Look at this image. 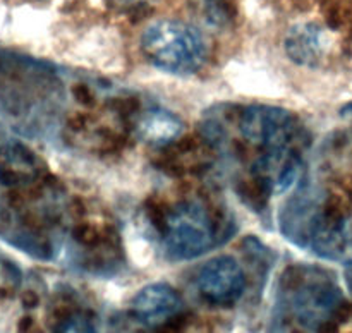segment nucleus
<instances>
[{
	"instance_id": "8",
	"label": "nucleus",
	"mask_w": 352,
	"mask_h": 333,
	"mask_svg": "<svg viewBox=\"0 0 352 333\" xmlns=\"http://www.w3.org/2000/svg\"><path fill=\"white\" fill-rule=\"evenodd\" d=\"M40 161L23 146L0 150V181L7 185H28L40 179Z\"/></svg>"
},
{
	"instance_id": "4",
	"label": "nucleus",
	"mask_w": 352,
	"mask_h": 333,
	"mask_svg": "<svg viewBox=\"0 0 352 333\" xmlns=\"http://www.w3.org/2000/svg\"><path fill=\"white\" fill-rule=\"evenodd\" d=\"M162 236L175 260H195L215 246V223L205 205L184 201L164 216Z\"/></svg>"
},
{
	"instance_id": "12",
	"label": "nucleus",
	"mask_w": 352,
	"mask_h": 333,
	"mask_svg": "<svg viewBox=\"0 0 352 333\" xmlns=\"http://www.w3.org/2000/svg\"><path fill=\"white\" fill-rule=\"evenodd\" d=\"M117 3H119V5H129V7H133V5H140L141 2H146V0H116Z\"/></svg>"
},
{
	"instance_id": "11",
	"label": "nucleus",
	"mask_w": 352,
	"mask_h": 333,
	"mask_svg": "<svg viewBox=\"0 0 352 333\" xmlns=\"http://www.w3.org/2000/svg\"><path fill=\"white\" fill-rule=\"evenodd\" d=\"M57 333H98L93 323L85 316H72L58 326Z\"/></svg>"
},
{
	"instance_id": "3",
	"label": "nucleus",
	"mask_w": 352,
	"mask_h": 333,
	"mask_svg": "<svg viewBox=\"0 0 352 333\" xmlns=\"http://www.w3.org/2000/svg\"><path fill=\"white\" fill-rule=\"evenodd\" d=\"M287 299L299 325L316 330L333 314L342 295L325 271L294 268L287 278Z\"/></svg>"
},
{
	"instance_id": "6",
	"label": "nucleus",
	"mask_w": 352,
	"mask_h": 333,
	"mask_svg": "<svg viewBox=\"0 0 352 333\" xmlns=\"http://www.w3.org/2000/svg\"><path fill=\"white\" fill-rule=\"evenodd\" d=\"M182 309V299L168 284H150L141 288L131 302L134 318L148 328H157L170 321Z\"/></svg>"
},
{
	"instance_id": "1",
	"label": "nucleus",
	"mask_w": 352,
	"mask_h": 333,
	"mask_svg": "<svg viewBox=\"0 0 352 333\" xmlns=\"http://www.w3.org/2000/svg\"><path fill=\"white\" fill-rule=\"evenodd\" d=\"M237 130L254 150L253 174L265 189L284 191L298 177L305 129L294 113L275 106H248L237 119Z\"/></svg>"
},
{
	"instance_id": "13",
	"label": "nucleus",
	"mask_w": 352,
	"mask_h": 333,
	"mask_svg": "<svg viewBox=\"0 0 352 333\" xmlns=\"http://www.w3.org/2000/svg\"><path fill=\"white\" fill-rule=\"evenodd\" d=\"M340 112H342V115H352V103H349V105L344 106V108L340 110Z\"/></svg>"
},
{
	"instance_id": "2",
	"label": "nucleus",
	"mask_w": 352,
	"mask_h": 333,
	"mask_svg": "<svg viewBox=\"0 0 352 333\" xmlns=\"http://www.w3.org/2000/svg\"><path fill=\"white\" fill-rule=\"evenodd\" d=\"M144 57L168 74L198 72L208 57L205 36L195 26L175 19L153 21L141 34Z\"/></svg>"
},
{
	"instance_id": "10",
	"label": "nucleus",
	"mask_w": 352,
	"mask_h": 333,
	"mask_svg": "<svg viewBox=\"0 0 352 333\" xmlns=\"http://www.w3.org/2000/svg\"><path fill=\"white\" fill-rule=\"evenodd\" d=\"M199 14L208 24L215 27H223L232 21L234 3L232 0H195Z\"/></svg>"
},
{
	"instance_id": "5",
	"label": "nucleus",
	"mask_w": 352,
	"mask_h": 333,
	"mask_svg": "<svg viewBox=\"0 0 352 333\" xmlns=\"http://www.w3.org/2000/svg\"><path fill=\"white\" fill-rule=\"evenodd\" d=\"M196 284L206 301L227 306L239 301L246 287V277L234 257L217 256L199 270Z\"/></svg>"
},
{
	"instance_id": "14",
	"label": "nucleus",
	"mask_w": 352,
	"mask_h": 333,
	"mask_svg": "<svg viewBox=\"0 0 352 333\" xmlns=\"http://www.w3.org/2000/svg\"><path fill=\"white\" fill-rule=\"evenodd\" d=\"M351 268H352V263H351ZM347 284H349V288L352 290V270L347 273Z\"/></svg>"
},
{
	"instance_id": "9",
	"label": "nucleus",
	"mask_w": 352,
	"mask_h": 333,
	"mask_svg": "<svg viewBox=\"0 0 352 333\" xmlns=\"http://www.w3.org/2000/svg\"><path fill=\"white\" fill-rule=\"evenodd\" d=\"M138 133L141 139L151 144H167L181 136L182 122L179 117L167 110L153 108L141 115Z\"/></svg>"
},
{
	"instance_id": "7",
	"label": "nucleus",
	"mask_w": 352,
	"mask_h": 333,
	"mask_svg": "<svg viewBox=\"0 0 352 333\" xmlns=\"http://www.w3.org/2000/svg\"><path fill=\"white\" fill-rule=\"evenodd\" d=\"M285 54L302 67H316L330 51V34L322 24L302 21L287 31L284 40Z\"/></svg>"
}]
</instances>
